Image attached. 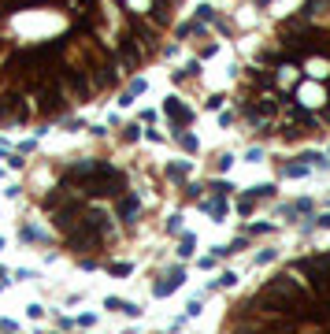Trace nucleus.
Here are the masks:
<instances>
[{
  "label": "nucleus",
  "instance_id": "f257e3e1",
  "mask_svg": "<svg viewBox=\"0 0 330 334\" xmlns=\"http://www.w3.org/2000/svg\"><path fill=\"white\" fill-rule=\"evenodd\" d=\"M163 115L171 119V130H185V126L193 123V108L185 104L182 97H167L163 101Z\"/></svg>",
  "mask_w": 330,
  "mask_h": 334
},
{
  "label": "nucleus",
  "instance_id": "f03ea898",
  "mask_svg": "<svg viewBox=\"0 0 330 334\" xmlns=\"http://www.w3.org/2000/svg\"><path fill=\"white\" fill-rule=\"evenodd\" d=\"M290 60V52H286V45H282V37H275V41H267L263 45V49L256 52V63H260V67H278V63H286Z\"/></svg>",
  "mask_w": 330,
  "mask_h": 334
},
{
  "label": "nucleus",
  "instance_id": "7ed1b4c3",
  "mask_svg": "<svg viewBox=\"0 0 330 334\" xmlns=\"http://www.w3.org/2000/svg\"><path fill=\"white\" fill-rule=\"evenodd\" d=\"M112 204H115V219H122V223H134L137 212H141V197L130 193V189H127V193H119Z\"/></svg>",
  "mask_w": 330,
  "mask_h": 334
},
{
  "label": "nucleus",
  "instance_id": "20e7f679",
  "mask_svg": "<svg viewBox=\"0 0 330 334\" xmlns=\"http://www.w3.org/2000/svg\"><path fill=\"white\" fill-rule=\"evenodd\" d=\"M200 208L208 212V215H215V219H223V215H226V197H223V193H212V197L200 201Z\"/></svg>",
  "mask_w": 330,
  "mask_h": 334
},
{
  "label": "nucleus",
  "instance_id": "39448f33",
  "mask_svg": "<svg viewBox=\"0 0 330 334\" xmlns=\"http://www.w3.org/2000/svg\"><path fill=\"white\" fill-rule=\"evenodd\" d=\"M182 279H185V271H182V267H175V271H171L163 282H156V293H160V297H167L171 290H178V286H182Z\"/></svg>",
  "mask_w": 330,
  "mask_h": 334
},
{
  "label": "nucleus",
  "instance_id": "423d86ee",
  "mask_svg": "<svg viewBox=\"0 0 330 334\" xmlns=\"http://www.w3.org/2000/svg\"><path fill=\"white\" fill-rule=\"evenodd\" d=\"M175 141H178V145H182L185 152H197V145H200L197 134H190V130H175Z\"/></svg>",
  "mask_w": 330,
  "mask_h": 334
},
{
  "label": "nucleus",
  "instance_id": "0eeeda50",
  "mask_svg": "<svg viewBox=\"0 0 330 334\" xmlns=\"http://www.w3.org/2000/svg\"><path fill=\"white\" fill-rule=\"evenodd\" d=\"M185 174H190V164H182V160L167 167V179H171V182H185Z\"/></svg>",
  "mask_w": 330,
  "mask_h": 334
},
{
  "label": "nucleus",
  "instance_id": "6e6552de",
  "mask_svg": "<svg viewBox=\"0 0 330 334\" xmlns=\"http://www.w3.org/2000/svg\"><path fill=\"white\" fill-rule=\"evenodd\" d=\"M308 171H312V164H282V174H290V179H301Z\"/></svg>",
  "mask_w": 330,
  "mask_h": 334
},
{
  "label": "nucleus",
  "instance_id": "1a4fd4ad",
  "mask_svg": "<svg viewBox=\"0 0 330 334\" xmlns=\"http://www.w3.org/2000/svg\"><path fill=\"white\" fill-rule=\"evenodd\" d=\"M108 308H112V312H127V316H137V308L130 305V301H115V297H112V301H108Z\"/></svg>",
  "mask_w": 330,
  "mask_h": 334
},
{
  "label": "nucleus",
  "instance_id": "9d476101",
  "mask_svg": "<svg viewBox=\"0 0 330 334\" xmlns=\"http://www.w3.org/2000/svg\"><path fill=\"white\" fill-rule=\"evenodd\" d=\"M253 208H256V197H253V193L238 201V212H241V215H253Z\"/></svg>",
  "mask_w": 330,
  "mask_h": 334
},
{
  "label": "nucleus",
  "instance_id": "9b49d317",
  "mask_svg": "<svg viewBox=\"0 0 330 334\" xmlns=\"http://www.w3.org/2000/svg\"><path fill=\"white\" fill-rule=\"evenodd\" d=\"M249 193H253L256 201H260V197H275V186H271V182H267V186H253Z\"/></svg>",
  "mask_w": 330,
  "mask_h": 334
},
{
  "label": "nucleus",
  "instance_id": "f8f14e48",
  "mask_svg": "<svg viewBox=\"0 0 330 334\" xmlns=\"http://www.w3.org/2000/svg\"><path fill=\"white\" fill-rule=\"evenodd\" d=\"M178 252H182V257H193V238H190V234L182 238V245H178Z\"/></svg>",
  "mask_w": 330,
  "mask_h": 334
},
{
  "label": "nucleus",
  "instance_id": "ddd939ff",
  "mask_svg": "<svg viewBox=\"0 0 330 334\" xmlns=\"http://www.w3.org/2000/svg\"><path fill=\"white\" fill-rule=\"evenodd\" d=\"M127 93H130V97H137V93H145V78H134V82H130V89H127Z\"/></svg>",
  "mask_w": 330,
  "mask_h": 334
},
{
  "label": "nucleus",
  "instance_id": "4468645a",
  "mask_svg": "<svg viewBox=\"0 0 330 334\" xmlns=\"http://www.w3.org/2000/svg\"><path fill=\"white\" fill-rule=\"evenodd\" d=\"M223 101H226V97H219V93H212V97L204 101V108H223Z\"/></svg>",
  "mask_w": 330,
  "mask_h": 334
},
{
  "label": "nucleus",
  "instance_id": "2eb2a0df",
  "mask_svg": "<svg viewBox=\"0 0 330 334\" xmlns=\"http://www.w3.org/2000/svg\"><path fill=\"white\" fill-rule=\"evenodd\" d=\"M219 123H223V126H230V123H238V108H234V111H223V119H219Z\"/></svg>",
  "mask_w": 330,
  "mask_h": 334
},
{
  "label": "nucleus",
  "instance_id": "dca6fc26",
  "mask_svg": "<svg viewBox=\"0 0 330 334\" xmlns=\"http://www.w3.org/2000/svg\"><path fill=\"white\" fill-rule=\"evenodd\" d=\"M230 164H234V156H219V164H215V167H219V171H230Z\"/></svg>",
  "mask_w": 330,
  "mask_h": 334
},
{
  "label": "nucleus",
  "instance_id": "f3484780",
  "mask_svg": "<svg viewBox=\"0 0 330 334\" xmlns=\"http://www.w3.org/2000/svg\"><path fill=\"white\" fill-rule=\"evenodd\" d=\"M137 134H141V126H127V130H122V137H127V141H134Z\"/></svg>",
  "mask_w": 330,
  "mask_h": 334
},
{
  "label": "nucleus",
  "instance_id": "a211bd4d",
  "mask_svg": "<svg viewBox=\"0 0 330 334\" xmlns=\"http://www.w3.org/2000/svg\"><path fill=\"white\" fill-rule=\"evenodd\" d=\"M316 223H319V227H326V230H330V212H323V215H316Z\"/></svg>",
  "mask_w": 330,
  "mask_h": 334
},
{
  "label": "nucleus",
  "instance_id": "6ab92c4d",
  "mask_svg": "<svg viewBox=\"0 0 330 334\" xmlns=\"http://www.w3.org/2000/svg\"><path fill=\"white\" fill-rule=\"evenodd\" d=\"M256 4H260V8H267V4H271V0H256Z\"/></svg>",
  "mask_w": 330,
  "mask_h": 334
}]
</instances>
